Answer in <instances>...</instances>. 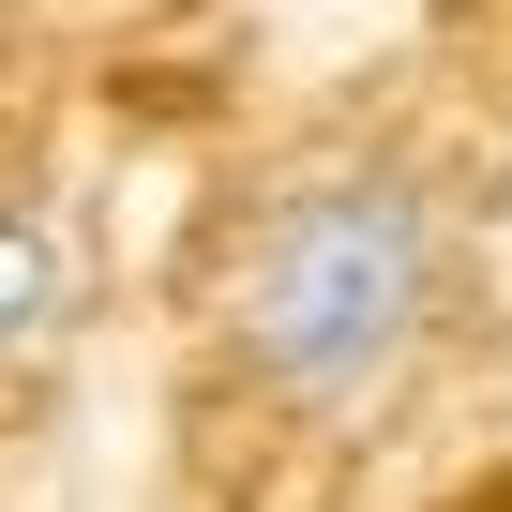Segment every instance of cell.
<instances>
[{
	"label": "cell",
	"instance_id": "7a4b0ae2",
	"mask_svg": "<svg viewBox=\"0 0 512 512\" xmlns=\"http://www.w3.org/2000/svg\"><path fill=\"white\" fill-rule=\"evenodd\" d=\"M46 302H61V241H46L31 211H0V347H31Z\"/></svg>",
	"mask_w": 512,
	"mask_h": 512
},
{
	"label": "cell",
	"instance_id": "6da1fadb",
	"mask_svg": "<svg viewBox=\"0 0 512 512\" xmlns=\"http://www.w3.org/2000/svg\"><path fill=\"white\" fill-rule=\"evenodd\" d=\"M437 196L422 181H317V196H287L272 226H256V256L226 272V332H241V362L272 377L287 407H362V392H392V362L422 347V317H437Z\"/></svg>",
	"mask_w": 512,
	"mask_h": 512
}]
</instances>
